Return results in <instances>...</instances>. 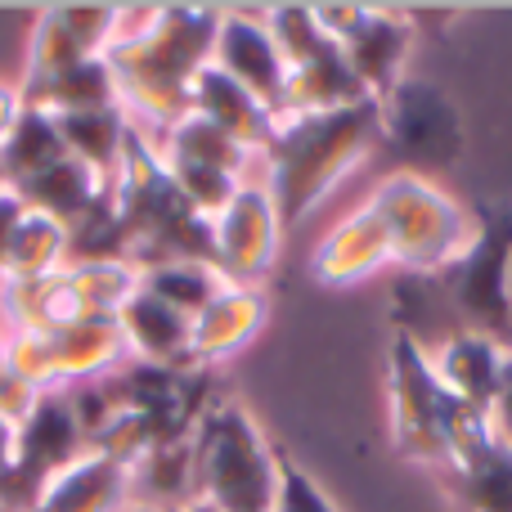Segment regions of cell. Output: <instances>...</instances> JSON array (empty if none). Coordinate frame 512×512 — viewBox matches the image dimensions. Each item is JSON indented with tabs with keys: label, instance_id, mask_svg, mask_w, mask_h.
<instances>
[{
	"label": "cell",
	"instance_id": "cell-1",
	"mask_svg": "<svg viewBox=\"0 0 512 512\" xmlns=\"http://www.w3.org/2000/svg\"><path fill=\"white\" fill-rule=\"evenodd\" d=\"M221 9L207 5H122L108 68L135 135L158 140L189 113L194 77L212 63Z\"/></svg>",
	"mask_w": 512,
	"mask_h": 512
},
{
	"label": "cell",
	"instance_id": "cell-2",
	"mask_svg": "<svg viewBox=\"0 0 512 512\" xmlns=\"http://www.w3.org/2000/svg\"><path fill=\"white\" fill-rule=\"evenodd\" d=\"M378 135V104H355L337 113L279 117L261 153V180L283 216V230L301 225L364 158Z\"/></svg>",
	"mask_w": 512,
	"mask_h": 512
},
{
	"label": "cell",
	"instance_id": "cell-3",
	"mask_svg": "<svg viewBox=\"0 0 512 512\" xmlns=\"http://www.w3.org/2000/svg\"><path fill=\"white\" fill-rule=\"evenodd\" d=\"M391 239V265L409 274L459 270L463 256L481 239V212L436 185L423 171H387L369 194Z\"/></svg>",
	"mask_w": 512,
	"mask_h": 512
},
{
	"label": "cell",
	"instance_id": "cell-4",
	"mask_svg": "<svg viewBox=\"0 0 512 512\" xmlns=\"http://www.w3.org/2000/svg\"><path fill=\"white\" fill-rule=\"evenodd\" d=\"M194 504L212 512H270L279 490V445L239 400H216L194 432Z\"/></svg>",
	"mask_w": 512,
	"mask_h": 512
},
{
	"label": "cell",
	"instance_id": "cell-5",
	"mask_svg": "<svg viewBox=\"0 0 512 512\" xmlns=\"http://www.w3.org/2000/svg\"><path fill=\"white\" fill-rule=\"evenodd\" d=\"M459 400L441 387L427 346L409 328L391 333L387 351V409H391V445L414 468L450 463V418Z\"/></svg>",
	"mask_w": 512,
	"mask_h": 512
},
{
	"label": "cell",
	"instance_id": "cell-6",
	"mask_svg": "<svg viewBox=\"0 0 512 512\" xmlns=\"http://www.w3.org/2000/svg\"><path fill=\"white\" fill-rule=\"evenodd\" d=\"M131 364L126 337L117 319H86V324L59 328V333H9L5 369L36 396H59V391L104 382Z\"/></svg>",
	"mask_w": 512,
	"mask_h": 512
},
{
	"label": "cell",
	"instance_id": "cell-7",
	"mask_svg": "<svg viewBox=\"0 0 512 512\" xmlns=\"http://www.w3.org/2000/svg\"><path fill=\"white\" fill-rule=\"evenodd\" d=\"M378 135L396 158L418 167H450L463 153V117L436 81L405 77L387 99H378Z\"/></svg>",
	"mask_w": 512,
	"mask_h": 512
},
{
	"label": "cell",
	"instance_id": "cell-8",
	"mask_svg": "<svg viewBox=\"0 0 512 512\" xmlns=\"http://www.w3.org/2000/svg\"><path fill=\"white\" fill-rule=\"evenodd\" d=\"M283 216L274 207L261 176L239 185V194L225 203V212L212 216V265L225 274V283L261 288L283 252Z\"/></svg>",
	"mask_w": 512,
	"mask_h": 512
},
{
	"label": "cell",
	"instance_id": "cell-9",
	"mask_svg": "<svg viewBox=\"0 0 512 512\" xmlns=\"http://www.w3.org/2000/svg\"><path fill=\"white\" fill-rule=\"evenodd\" d=\"M117 18L122 5H54L36 18L32 41H27V63H23V90L27 99L41 95L59 77L90 59H104L108 45L117 36Z\"/></svg>",
	"mask_w": 512,
	"mask_h": 512
},
{
	"label": "cell",
	"instance_id": "cell-10",
	"mask_svg": "<svg viewBox=\"0 0 512 512\" xmlns=\"http://www.w3.org/2000/svg\"><path fill=\"white\" fill-rule=\"evenodd\" d=\"M512 252V212H481V239L454 270V306L477 333H490L512 351V324L504 301V270Z\"/></svg>",
	"mask_w": 512,
	"mask_h": 512
},
{
	"label": "cell",
	"instance_id": "cell-11",
	"mask_svg": "<svg viewBox=\"0 0 512 512\" xmlns=\"http://www.w3.org/2000/svg\"><path fill=\"white\" fill-rule=\"evenodd\" d=\"M131 508V468L113 454L86 450L41 477L14 512H126Z\"/></svg>",
	"mask_w": 512,
	"mask_h": 512
},
{
	"label": "cell",
	"instance_id": "cell-12",
	"mask_svg": "<svg viewBox=\"0 0 512 512\" xmlns=\"http://www.w3.org/2000/svg\"><path fill=\"white\" fill-rule=\"evenodd\" d=\"M212 63L230 81H239L252 99H261V104L274 113V122H279L283 86H288V63H283V54H279V45H274L270 27H265V18L239 14V9H221Z\"/></svg>",
	"mask_w": 512,
	"mask_h": 512
},
{
	"label": "cell",
	"instance_id": "cell-13",
	"mask_svg": "<svg viewBox=\"0 0 512 512\" xmlns=\"http://www.w3.org/2000/svg\"><path fill=\"white\" fill-rule=\"evenodd\" d=\"M265 319H270V297L265 288H239L225 283L194 319H189V369L207 373L230 364L261 337Z\"/></svg>",
	"mask_w": 512,
	"mask_h": 512
},
{
	"label": "cell",
	"instance_id": "cell-14",
	"mask_svg": "<svg viewBox=\"0 0 512 512\" xmlns=\"http://www.w3.org/2000/svg\"><path fill=\"white\" fill-rule=\"evenodd\" d=\"M391 265V239L382 216L373 212V203H360L355 212H346L324 239L310 252V274L324 288H355L369 283L378 270Z\"/></svg>",
	"mask_w": 512,
	"mask_h": 512
},
{
	"label": "cell",
	"instance_id": "cell-15",
	"mask_svg": "<svg viewBox=\"0 0 512 512\" xmlns=\"http://www.w3.org/2000/svg\"><path fill=\"white\" fill-rule=\"evenodd\" d=\"M337 50H342V59L351 63V72L360 77L364 95L378 104V99H387L391 90L409 77L405 59H409V50H414V23L400 14H387V9L364 5L355 27L337 41Z\"/></svg>",
	"mask_w": 512,
	"mask_h": 512
},
{
	"label": "cell",
	"instance_id": "cell-16",
	"mask_svg": "<svg viewBox=\"0 0 512 512\" xmlns=\"http://www.w3.org/2000/svg\"><path fill=\"white\" fill-rule=\"evenodd\" d=\"M504 355H508V346L499 337L477 333V328H459V333L441 337L427 351V360H432L436 378H441V387L454 400L490 414V400L499 391V373H504Z\"/></svg>",
	"mask_w": 512,
	"mask_h": 512
},
{
	"label": "cell",
	"instance_id": "cell-17",
	"mask_svg": "<svg viewBox=\"0 0 512 512\" xmlns=\"http://www.w3.org/2000/svg\"><path fill=\"white\" fill-rule=\"evenodd\" d=\"M117 328L126 337L131 364H149V369H189V315L153 297L149 288H135L131 301L117 310Z\"/></svg>",
	"mask_w": 512,
	"mask_h": 512
},
{
	"label": "cell",
	"instance_id": "cell-18",
	"mask_svg": "<svg viewBox=\"0 0 512 512\" xmlns=\"http://www.w3.org/2000/svg\"><path fill=\"white\" fill-rule=\"evenodd\" d=\"M445 472L454 481V504L463 512H512V445L499 441L495 427L463 441Z\"/></svg>",
	"mask_w": 512,
	"mask_h": 512
},
{
	"label": "cell",
	"instance_id": "cell-19",
	"mask_svg": "<svg viewBox=\"0 0 512 512\" xmlns=\"http://www.w3.org/2000/svg\"><path fill=\"white\" fill-rule=\"evenodd\" d=\"M189 113H198L203 122H212L216 131H225L230 140H239L243 149H252L256 158L265 153L274 135V113L252 99L239 81H230L216 63H207L194 77V90H189Z\"/></svg>",
	"mask_w": 512,
	"mask_h": 512
},
{
	"label": "cell",
	"instance_id": "cell-20",
	"mask_svg": "<svg viewBox=\"0 0 512 512\" xmlns=\"http://www.w3.org/2000/svg\"><path fill=\"white\" fill-rule=\"evenodd\" d=\"M373 104L364 95L360 77L351 72V63L342 59L337 41H328L319 54H310L306 63L288 68V86H283V113L279 117H306V113H337V108Z\"/></svg>",
	"mask_w": 512,
	"mask_h": 512
},
{
	"label": "cell",
	"instance_id": "cell-21",
	"mask_svg": "<svg viewBox=\"0 0 512 512\" xmlns=\"http://www.w3.org/2000/svg\"><path fill=\"white\" fill-rule=\"evenodd\" d=\"M14 194L23 198L32 212H45V216H54V221H63L68 230H77L99 207H108V176H99L95 167H86V162H77L68 153V158L54 162L50 171H41V176H32L27 185H18Z\"/></svg>",
	"mask_w": 512,
	"mask_h": 512
},
{
	"label": "cell",
	"instance_id": "cell-22",
	"mask_svg": "<svg viewBox=\"0 0 512 512\" xmlns=\"http://www.w3.org/2000/svg\"><path fill=\"white\" fill-rule=\"evenodd\" d=\"M153 149H158V158L167 167H203V171H221V176H234V180H252V167L261 162L252 149H243L239 140L216 131L198 113H185L176 126H167L153 140Z\"/></svg>",
	"mask_w": 512,
	"mask_h": 512
},
{
	"label": "cell",
	"instance_id": "cell-23",
	"mask_svg": "<svg viewBox=\"0 0 512 512\" xmlns=\"http://www.w3.org/2000/svg\"><path fill=\"white\" fill-rule=\"evenodd\" d=\"M68 261H72V230L63 221H54V216L27 207L14 239H9V248H5V261H0V288L50 279V274H59Z\"/></svg>",
	"mask_w": 512,
	"mask_h": 512
},
{
	"label": "cell",
	"instance_id": "cell-24",
	"mask_svg": "<svg viewBox=\"0 0 512 512\" xmlns=\"http://www.w3.org/2000/svg\"><path fill=\"white\" fill-rule=\"evenodd\" d=\"M59 135L68 144V153L86 167H95L99 176L113 180V171L122 167L126 149H131L135 131L126 122L122 108H108V113H77V117H54Z\"/></svg>",
	"mask_w": 512,
	"mask_h": 512
},
{
	"label": "cell",
	"instance_id": "cell-25",
	"mask_svg": "<svg viewBox=\"0 0 512 512\" xmlns=\"http://www.w3.org/2000/svg\"><path fill=\"white\" fill-rule=\"evenodd\" d=\"M63 158H68V144H63V135H59V122L27 104L23 122L14 126V135H9L5 149H0V167H5L9 189L27 185L32 176L50 171L54 162H63Z\"/></svg>",
	"mask_w": 512,
	"mask_h": 512
},
{
	"label": "cell",
	"instance_id": "cell-26",
	"mask_svg": "<svg viewBox=\"0 0 512 512\" xmlns=\"http://www.w3.org/2000/svg\"><path fill=\"white\" fill-rule=\"evenodd\" d=\"M27 104L50 117H77V113L122 108V99H117V81H113L108 59H90V63H81V68H72L68 77H59L54 86H45L41 95H32Z\"/></svg>",
	"mask_w": 512,
	"mask_h": 512
},
{
	"label": "cell",
	"instance_id": "cell-27",
	"mask_svg": "<svg viewBox=\"0 0 512 512\" xmlns=\"http://www.w3.org/2000/svg\"><path fill=\"white\" fill-rule=\"evenodd\" d=\"M140 288H149L153 297H162L180 315L194 319L225 288V274L212 261H158L140 270Z\"/></svg>",
	"mask_w": 512,
	"mask_h": 512
},
{
	"label": "cell",
	"instance_id": "cell-28",
	"mask_svg": "<svg viewBox=\"0 0 512 512\" xmlns=\"http://www.w3.org/2000/svg\"><path fill=\"white\" fill-rule=\"evenodd\" d=\"M270 512H337V504L319 490V481L288 450H279V490H274Z\"/></svg>",
	"mask_w": 512,
	"mask_h": 512
},
{
	"label": "cell",
	"instance_id": "cell-29",
	"mask_svg": "<svg viewBox=\"0 0 512 512\" xmlns=\"http://www.w3.org/2000/svg\"><path fill=\"white\" fill-rule=\"evenodd\" d=\"M27 113V90L18 77H0V149H5V140L14 135V126L23 122Z\"/></svg>",
	"mask_w": 512,
	"mask_h": 512
},
{
	"label": "cell",
	"instance_id": "cell-30",
	"mask_svg": "<svg viewBox=\"0 0 512 512\" xmlns=\"http://www.w3.org/2000/svg\"><path fill=\"white\" fill-rule=\"evenodd\" d=\"M490 427L504 445H512V351L504 355V373H499V391L490 400Z\"/></svg>",
	"mask_w": 512,
	"mask_h": 512
},
{
	"label": "cell",
	"instance_id": "cell-31",
	"mask_svg": "<svg viewBox=\"0 0 512 512\" xmlns=\"http://www.w3.org/2000/svg\"><path fill=\"white\" fill-rule=\"evenodd\" d=\"M14 477H18V423L0 414V481H9V490H14Z\"/></svg>",
	"mask_w": 512,
	"mask_h": 512
},
{
	"label": "cell",
	"instance_id": "cell-32",
	"mask_svg": "<svg viewBox=\"0 0 512 512\" xmlns=\"http://www.w3.org/2000/svg\"><path fill=\"white\" fill-rule=\"evenodd\" d=\"M23 212H27L23 198H18L14 189H0V261H5V248H9V239H14Z\"/></svg>",
	"mask_w": 512,
	"mask_h": 512
},
{
	"label": "cell",
	"instance_id": "cell-33",
	"mask_svg": "<svg viewBox=\"0 0 512 512\" xmlns=\"http://www.w3.org/2000/svg\"><path fill=\"white\" fill-rule=\"evenodd\" d=\"M504 301H508V324H512V252H508V270H504Z\"/></svg>",
	"mask_w": 512,
	"mask_h": 512
},
{
	"label": "cell",
	"instance_id": "cell-34",
	"mask_svg": "<svg viewBox=\"0 0 512 512\" xmlns=\"http://www.w3.org/2000/svg\"><path fill=\"white\" fill-rule=\"evenodd\" d=\"M126 512H167V508H126ZM171 512H212L203 504H185V508H171Z\"/></svg>",
	"mask_w": 512,
	"mask_h": 512
},
{
	"label": "cell",
	"instance_id": "cell-35",
	"mask_svg": "<svg viewBox=\"0 0 512 512\" xmlns=\"http://www.w3.org/2000/svg\"><path fill=\"white\" fill-rule=\"evenodd\" d=\"M5 351H9V328L0 324V373H5Z\"/></svg>",
	"mask_w": 512,
	"mask_h": 512
},
{
	"label": "cell",
	"instance_id": "cell-36",
	"mask_svg": "<svg viewBox=\"0 0 512 512\" xmlns=\"http://www.w3.org/2000/svg\"><path fill=\"white\" fill-rule=\"evenodd\" d=\"M5 499H9V481H0V508H5Z\"/></svg>",
	"mask_w": 512,
	"mask_h": 512
},
{
	"label": "cell",
	"instance_id": "cell-37",
	"mask_svg": "<svg viewBox=\"0 0 512 512\" xmlns=\"http://www.w3.org/2000/svg\"><path fill=\"white\" fill-rule=\"evenodd\" d=\"M0 189H9V180H5V167H0Z\"/></svg>",
	"mask_w": 512,
	"mask_h": 512
},
{
	"label": "cell",
	"instance_id": "cell-38",
	"mask_svg": "<svg viewBox=\"0 0 512 512\" xmlns=\"http://www.w3.org/2000/svg\"><path fill=\"white\" fill-rule=\"evenodd\" d=\"M0 512H5V508H0Z\"/></svg>",
	"mask_w": 512,
	"mask_h": 512
}]
</instances>
